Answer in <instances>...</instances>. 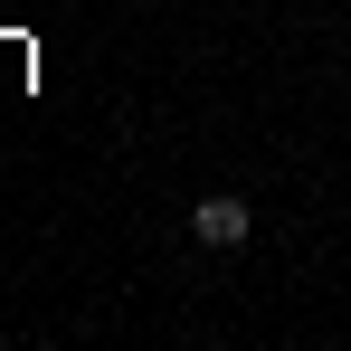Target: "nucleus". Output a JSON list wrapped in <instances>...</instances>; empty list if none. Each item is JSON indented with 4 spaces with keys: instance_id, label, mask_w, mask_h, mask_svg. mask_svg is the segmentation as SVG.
Returning a JSON list of instances; mask_svg holds the SVG:
<instances>
[{
    "instance_id": "f257e3e1",
    "label": "nucleus",
    "mask_w": 351,
    "mask_h": 351,
    "mask_svg": "<svg viewBox=\"0 0 351 351\" xmlns=\"http://www.w3.org/2000/svg\"><path fill=\"white\" fill-rule=\"evenodd\" d=\"M247 228H256V209H247L237 190H209V199H190V237H199V247H247Z\"/></svg>"
}]
</instances>
